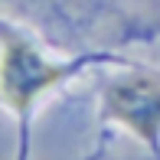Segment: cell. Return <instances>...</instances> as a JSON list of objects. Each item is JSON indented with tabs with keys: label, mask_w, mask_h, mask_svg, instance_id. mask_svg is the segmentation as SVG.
Instances as JSON below:
<instances>
[{
	"label": "cell",
	"mask_w": 160,
	"mask_h": 160,
	"mask_svg": "<svg viewBox=\"0 0 160 160\" xmlns=\"http://www.w3.org/2000/svg\"><path fill=\"white\" fill-rule=\"evenodd\" d=\"M101 56H85V59H52L26 36L23 30L10 26L0 20V108L17 118L20 131V160L26 154V141H30V118L42 95L52 88L65 85L72 75L85 69V65L98 62Z\"/></svg>",
	"instance_id": "obj_1"
},
{
	"label": "cell",
	"mask_w": 160,
	"mask_h": 160,
	"mask_svg": "<svg viewBox=\"0 0 160 160\" xmlns=\"http://www.w3.org/2000/svg\"><path fill=\"white\" fill-rule=\"evenodd\" d=\"M101 118L124 128L160 160V72L121 69L101 85Z\"/></svg>",
	"instance_id": "obj_2"
},
{
	"label": "cell",
	"mask_w": 160,
	"mask_h": 160,
	"mask_svg": "<svg viewBox=\"0 0 160 160\" xmlns=\"http://www.w3.org/2000/svg\"><path fill=\"white\" fill-rule=\"evenodd\" d=\"M98 160H157L150 150H144V154H137V150H131V147H111V150H105Z\"/></svg>",
	"instance_id": "obj_3"
}]
</instances>
